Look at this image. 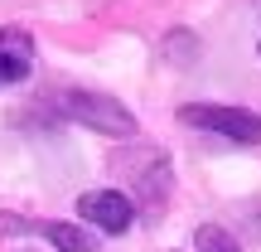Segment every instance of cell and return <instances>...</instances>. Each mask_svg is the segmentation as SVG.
<instances>
[{
	"label": "cell",
	"mask_w": 261,
	"mask_h": 252,
	"mask_svg": "<svg viewBox=\"0 0 261 252\" xmlns=\"http://www.w3.org/2000/svg\"><path fill=\"white\" fill-rule=\"evenodd\" d=\"M112 170H116V179H126V189H130L126 199H130V204H140L150 218L165 209L169 185H174V170H169V155L160 146L136 141V146L116 150V155H112Z\"/></svg>",
	"instance_id": "6da1fadb"
},
{
	"label": "cell",
	"mask_w": 261,
	"mask_h": 252,
	"mask_svg": "<svg viewBox=\"0 0 261 252\" xmlns=\"http://www.w3.org/2000/svg\"><path fill=\"white\" fill-rule=\"evenodd\" d=\"M58 112H68L77 126L102 131V136H116V141H130L140 131L136 126V112L121 107L116 97H107V93H83V87H73V93L58 97Z\"/></svg>",
	"instance_id": "7a4b0ae2"
},
{
	"label": "cell",
	"mask_w": 261,
	"mask_h": 252,
	"mask_svg": "<svg viewBox=\"0 0 261 252\" xmlns=\"http://www.w3.org/2000/svg\"><path fill=\"white\" fill-rule=\"evenodd\" d=\"M179 117L189 126H203L213 136L237 141V146H261V112H247V107H203V102H194Z\"/></svg>",
	"instance_id": "3957f363"
},
{
	"label": "cell",
	"mask_w": 261,
	"mask_h": 252,
	"mask_svg": "<svg viewBox=\"0 0 261 252\" xmlns=\"http://www.w3.org/2000/svg\"><path fill=\"white\" fill-rule=\"evenodd\" d=\"M77 214L92 228H102V233H126L130 218H136V204H130L121 189H87L77 199Z\"/></svg>",
	"instance_id": "277c9868"
},
{
	"label": "cell",
	"mask_w": 261,
	"mask_h": 252,
	"mask_svg": "<svg viewBox=\"0 0 261 252\" xmlns=\"http://www.w3.org/2000/svg\"><path fill=\"white\" fill-rule=\"evenodd\" d=\"M29 54H34V39L24 29H0V87L29 78V68H34Z\"/></svg>",
	"instance_id": "5b68a950"
},
{
	"label": "cell",
	"mask_w": 261,
	"mask_h": 252,
	"mask_svg": "<svg viewBox=\"0 0 261 252\" xmlns=\"http://www.w3.org/2000/svg\"><path fill=\"white\" fill-rule=\"evenodd\" d=\"M34 228H39V223H34ZM39 233H44L58 252H97V238H92V233H83L77 223H44Z\"/></svg>",
	"instance_id": "8992f818"
},
{
	"label": "cell",
	"mask_w": 261,
	"mask_h": 252,
	"mask_svg": "<svg viewBox=\"0 0 261 252\" xmlns=\"http://www.w3.org/2000/svg\"><path fill=\"white\" fill-rule=\"evenodd\" d=\"M194 247L198 252H242V247L232 243V233L218 228V223H203V228H198V233H194Z\"/></svg>",
	"instance_id": "52a82bcc"
},
{
	"label": "cell",
	"mask_w": 261,
	"mask_h": 252,
	"mask_svg": "<svg viewBox=\"0 0 261 252\" xmlns=\"http://www.w3.org/2000/svg\"><path fill=\"white\" fill-rule=\"evenodd\" d=\"M0 233H34V223H29V218H15V214H0Z\"/></svg>",
	"instance_id": "ba28073f"
}]
</instances>
